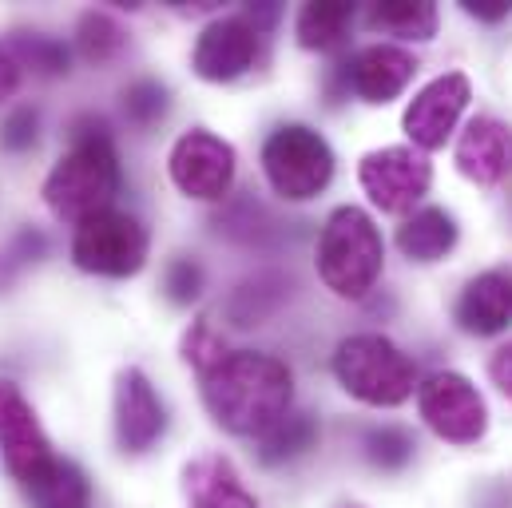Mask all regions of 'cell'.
Instances as JSON below:
<instances>
[{"instance_id":"cell-30","label":"cell","mask_w":512,"mask_h":508,"mask_svg":"<svg viewBox=\"0 0 512 508\" xmlns=\"http://www.w3.org/2000/svg\"><path fill=\"white\" fill-rule=\"evenodd\" d=\"M36 112L32 108H16L8 112V120L0 124V147L4 151H28L36 143Z\"/></svg>"},{"instance_id":"cell-24","label":"cell","mask_w":512,"mask_h":508,"mask_svg":"<svg viewBox=\"0 0 512 508\" xmlns=\"http://www.w3.org/2000/svg\"><path fill=\"white\" fill-rule=\"evenodd\" d=\"M12 60L20 64V68H32L36 76H60V72H68V48L60 44V40H52V36H16L12 40Z\"/></svg>"},{"instance_id":"cell-9","label":"cell","mask_w":512,"mask_h":508,"mask_svg":"<svg viewBox=\"0 0 512 508\" xmlns=\"http://www.w3.org/2000/svg\"><path fill=\"white\" fill-rule=\"evenodd\" d=\"M358 179H362L374 207H382L389 215H401L425 199V191L433 183V163L417 147H382V151H370L362 159Z\"/></svg>"},{"instance_id":"cell-7","label":"cell","mask_w":512,"mask_h":508,"mask_svg":"<svg viewBox=\"0 0 512 508\" xmlns=\"http://www.w3.org/2000/svg\"><path fill=\"white\" fill-rule=\"evenodd\" d=\"M0 457L24 493L60 461L52 453V441H48L36 409L12 381H0Z\"/></svg>"},{"instance_id":"cell-28","label":"cell","mask_w":512,"mask_h":508,"mask_svg":"<svg viewBox=\"0 0 512 508\" xmlns=\"http://www.w3.org/2000/svg\"><path fill=\"white\" fill-rule=\"evenodd\" d=\"M40 254H44V235H36V231L16 235V239L0 251V286H8V282H12L20 270H28Z\"/></svg>"},{"instance_id":"cell-19","label":"cell","mask_w":512,"mask_h":508,"mask_svg":"<svg viewBox=\"0 0 512 508\" xmlns=\"http://www.w3.org/2000/svg\"><path fill=\"white\" fill-rule=\"evenodd\" d=\"M366 24L397 40H429L437 32V8L429 0H382L366 8Z\"/></svg>"},{"instance_id":"cell-20","label":"cell","mask_w":512,"mask_h":508,"mask_svg":"<svg viewBox=\"0 0 512 508\" xmlns=\"http://www.w3.org/2000/svg\"><path fill=\"white\" fill-rule=\"evenodd\" d=\"M36 508H88L92 505V485L84 477V469L68 457H60L32 489H28Z\"/></svg>"},{"instance_id":"cell-21","label":"cell","mask_w":512,"mask_h":508,"mask_svg":"<svg viewBox=\"0 0 512 508\" xmlns=\"http://www.w3.org/2000/svg\"><path fill=\"white\" fill-rule=\"evenodd\" d=\"M354 20V4L342 0H314L298 12V44L302 48H334Z\"/></svg>"},{"instance_id":"cell-23","label":"cell","mask_w":512,"mask_h":508,"mask_svg":"<svg viewBox=\"0 0 512 508\" xmlns=\"http://www.w3.org/2000/svg\"><path fill=\"white\" fill-rule=\"evenodd\" d=\"M76 44H80V56L92 60V64H108L124 52L128 44V32L108 16V12H88L76 28Z\"/></svg>"},{"instance_id":"cell-16","label":"cell","mask_w":512,"mask_h":508,"mask_svg":"<svg viewBox=\"0 0 512 508\" xmlns=\"http://www.w3.org/2000/svg\"><path fill=\"white\" fill-rule=\"evenodd\" d=\"M457 322L477 338L501 334L512 322V270L477 274L457 298Z\"/></svg>"},{"instance_id":"cell-3","label":"cell","mask_w":512,"mask_h":508,"mask_svg":"<svg viewBox=\"0 0 512 508\" xmlns=\"http://www.w3.org/2000/svg\"><path fill=\"white\" fill-rule=\"evenodd\" d=\"M382 231L362 207H338L318 239V274L338 298H366L382 278Z\"/></svg>"},{"instance_id":"cell-25","label":"cell","mask_w":512,"mask_h":508,"mask_svg":"<svg viewBox=\"0 0 512 508\" xmlns=\"http://www.w3.org/2000/svg\"><path fill=\"white\" fill-rule=\"evenodd\" d=\"M124 112L135 127H151L167 116V88L155 80H139L124 92Z\"/></svg>"},{"instance_id":"cell-12","label":"cell","mask_w":512,"mask_h":508,"mask_svg":"<svg viewBox=\"0 0 512 508\" xmlns=\"http://www.w3.org/2000/svg\"><path fill=\"white\" fill-rule=\"evenodd\" d=\"M258 56V28L247 16H223L215 24H207L195 40L191 52V68L195 76L211 80V84H231L239 80L247 68H255Z\"/></svg>"},{"instance_id":"cell-4","label":"cell","mask_w":512,"mask_h":508,"mask_svg":"<svg viewBox=\"0 0 512 508\" xmlns=\"http://www.w3.org/2000/svg\"><path fill=\"white\" fill-rule=\"evenodd\" d=\"M334 378L358 401L389 409L413 393L417 366L382 334H354L334 350Z\"/></svg>"},{"instance_id":"cell-10","label":"cell","mask_w":512,"mask_h":508,"mask_svg":"<svg viewBox=\"0 0 512 508\" xmlns=\"http://www.w3.org/2000/svg\"><path fill=\"white\" fill-rule=\"evenodd\" d=\"M171 179L187 199L215 203L235 183V147L211 131H187L171 147Z\"/></svg>"},{"instance_id":"cell-27","label":"cell","mask_w":512,"mask_h":508,"mask_svg":"<svg viewBox=\"0 0 512 508\" xmlns=\"http://www.w3.org/2000/svg\"><path fill=\"white\" fill-rule=\"evenodd\" d=\"M366 453H370V461H374V465H382V469H397V465H405V461L413 457V437H409L405 429L385 425V429H374V433H370Z\"/></svg>"},{"instance_id":"cell-15","label":"cell","mask_w":512,"mask_h":508,"mask_svg":"<svg viewBox=\"0 0 512 508\" xmlns=\"http://www.w3.org/2000/svg\"><path fill=\"white\" fill-rule=\"evenodd\" d=\"M413 72H417V60L405 48H397V44H370V48H362L350 60L346 80H350V88L366 104H389L393 96L405 92Z\"/></svg>"},{"instance_id":"cell-33","label":"cell","mask_w":512,"mask_h":508,"mask_svg":"<svg viewBox=\"0 0 512 508\" xmlns=\"http://www.w3.org/2000/svg\"><path fill=\"white\" fill-rule=\"evenodd\" d=\"M465 12H473L477 20H505L512 4L509 0H473V4H465Z\"/></svg>"},{"instance_id":"cell-14","label":"cell","mask_w":512,"mask_h":508,"mask_svg":"<svg viewBox=\"0 0 512 508\" xmlns=\"http://www.w3.org/2000/svg\"><path fill=\"white\" fill-rule=\"evenodd\" d=\"M457 167L465 179L493 187L512 175V127L497 116H477L457 139Z\"/></svg>"},{"instance_id":"cell-1","label":"cell","mask_w":512,"mask_h":508,"mask_svg":"<svg viewBox=\"0 0 512 508\" xmlns=\"http://www.w3.org/2000/svg\"><path fill=\"white\" fill-rule=\"evenodd\" d=\"M203 401L211 417L235 437H262L274 421L290 413L294 401V374L286 362L235 350L215 370L203 374Z\"/></svg>"},{"instance_id":"cell-22","label":"cell","mask_w":512,"mask_h":508,"mask_svg":"<svg viewBox=\"0 0 512 508\" xmlns=\"http://www.w3.org/2000/svg\"><path fill=\"white\" fill-rule=\"evenodd\" d=\"M258 441H262L258 457H262L266 465H278V461H290V457L306 453V449L318 441V425H314V417H306V413H286V417L274 421Z\"/></svg>"},{"instance_id":"cell-13","label":"cell","mask_w":512,"mask_h":508,"mask_svg":"<svg viewBox=\"0 0 512 508\" xmlns=\"http://www.w3.org/2000/svg\"><path fill=\"white\" fill-rule=\"evenodd\" d=\"M167 429L163 397L143 370H124L116 381V441L124 453H147Z\"/></svg>"},{"instance_id":"cell-17","label":"cell","mask_w":512,"mask_h":508,"mask_svg":"<svg viewBox=\"0 0 512 508\" xmlns=\"http://www.w3.org/2000/svg\"><path fill=\"white\" fill-rule=\"evenodd\" d=\"M187 508H258L227 457H199L183 469Z\"/></svg>"},{"instance_id":"cell-26","label":"cell","mask_w":512,"mask_h":508,"mask_svg":"<svg viewBox=\"0 0 512 508\" xmlns=\"http://www.w3.org/2000/svg\"><path fill=\"white\" fill-rule=\"evenodd\" d=\"M183 358H187V366H195L199 374H207V370H215L227 358V346H223V338L207 322H195L187 330V338H183Z\"/></svg>"},{"instance_id":"cell-29","label":"cell","mask_w":512,"mask_h":508,"mask_svg":"<svg viewBox=\"0 0 512 508\" xmlns=\"http://www.w3.org/2000/svg\"><path fill=\"white\" fill-rule=\"evenodd\" d=\"M163 286H167V298H171V302H195L199 290H203V270H199V262L175 258V262L167 266V274H163Z\"/></svg>"},{"instance_id":"cell-18","label":"cell","mask_w":512,"mask_h":508,"mask_svg":"<svg viewBox=\"0 0 512 508\" xmlns=\"http://www.w3.org/2000/svg\"><path fill=\"white\" fill-rule=\"evenodd\" d=\"M397 247L405 258L413 262H437L457 247V223L449 211L441 207H425V211H413L401 231H397Z\"/></svg>"},{"instance_id":"cell-32","label":"cell","mask_w":512,"mask_h":508,"mask_svg":"<svg viewBox=\"0 0 512 508\" xmlns=\"http://www.w3.org/2000/svg\"><path fill=\"white\" fill-rule=\"evenodd\" d=\"M489 374H493V381L501 385V393H505V397H512V342H509V346H501V350L493 354Z\"/></svg>"},{"instance_id":"cell-5","label":"cell","mask_w":512,"mask_h":508,"mask_svg":"<svg viewBox=\"0 0 512 508\" xmlns=\"http://www.w3.org/2000/svg\"><path fill=\"white\" fill-rule=\"evenodd\" d=\"M262 171L274 195L290 203H306L322 195L334 179V151L330 143L306 124L278 127L262 147Z\"/></svg>"},{"instance_id":"cell-2","label":"cell","mask_w":512,"mask_h":508,"mask_svg":"<svg viewBox=\"0 0 512 508\" xmlns=\"http://www.w3.org/2000/svg\"><path fill=\"white\" fill-rule=\"evenodd\" d=\"M116 195H120V155L112 147L108 127L100 120L76 124L72 147L44 179V203L52 207V215L68 223H84L100 211H112Z\"/></svg>"},{"instance_id":"cell-8","label":"cell","mask_w":512,"mask_h":508,"mask_svg":"<svg viewBox=\"0 0 512 508\" xmlns=\"http://www.w3.org/2000/svg\"><path fill=\"white\" fill-rule=\"evenodd\" d=\"M417 409H421L425 425L453 445H473L489 429L485 397L465 374H453V370L433 374L425 385H417Z\"/></svg>"},{"instance_id":"cell-6","label":"cell","mask_w":512,"mask_h":508,"mask_svg":"<svg viewBox=\"0 0 512 508\" xmlns=\"http://www.w3.org/2000/svg\"><path fill=\"white\" fill-rule=\"evenodd\" d=\"M72 258L88 274L104 278H128L147 258V231L135 215L124 211H100L84 223H76L72 235Z\"/></svg>"},{"instance_id":"cell-31","label":"cell","mask_w":512,"mask_h":508,"mask_svg":"<svg viewBox=\"0 0 512 508\" xmlns=\"http://www.w3.org/2000/svg\"><path fill=\"white\" fill-rule=\"evenodd\" d=\"M16 88H20V64L12 60V52H8V48H0V104H4V100H12V96H16Z\"/></svg>"},{"instance_id":"cell-11","label":"cell","mask_w":512,"mask_h":508,"mask_svg":"<svg viewBox=\"0 0 512 508\" xmlns=\"http://www.w3.org/2000/svg\"><path fill=\"white\" fill-rule=\"evenodd\" d=\"M469 96H473V88H469V76H461V72H445L433 84H425L409 100V108H405V135H409V143L417 151L445 147V139L457 131L465 108H469Z\"/></svg>"}]
</instances>
